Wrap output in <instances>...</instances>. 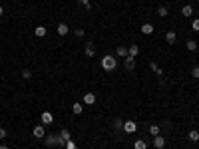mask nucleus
Returning <instances> with one entry per match:
<instances>
[{"label":"nucleus","mask_w":199,"mask_h":149,"mask_svg":"<svg viewBox=\"0 0 199 149\" xmlns=\"http://www.w3.org/2000/svg\"><path fill=\"white\" fill-rule=\"evenodd\" d=\"M181 14H183L185 18H189V16L193 14V6H191V4H185V6L181 8Z\"/></svg>","instance_id":"obj_9"},{"label":"nucleus","mask_w":199,"mask_h":149,"mask_svg":"<svg viewBox=\"0 0 199 149\" xmlns=\"http://www.w3.org/2000/svg\"><path fill=\"white\" fill-rule=\"evenodd\" d=\"M165 42H167V44H175V42H177V34L175 32H167L165 34Z\"/></svg>","instance_id":"obj_11"},{"label":"nucleus","mask_w":199,"mask_h":149,"mask_svg":"<svg viewBox=\"0 0 199 149\" xmlns=\"http://www.w3.org/2000/svg\"><path fill=\"white\" fill-rule=\"evenodd\" d=\"M60 139H62V141H70V139H72V135H70V131H68V129H62L60 131Z\"/></svg>","instance_id":"obj_16"},{"label":"nucleus","mask_w":199,"mask_h":149,"mask_svg":"<svg viewBox=\"0 0 199 149\" xmlns=\"http://www.w3.org/2000/svg\"><path fill=\"white\" fill-rule=\"evenodd\" d=\"M155 14H157V16H161V18H165V16L169 14V12H167V8H165V6H159V8H157V12H155Z\"/></svg>","instance_id":"obj_19"},{"label":"nucleus","mask_w":199,"mask_h":149,"mask_svg":"<svg viewBox=\"0 0 199 149\" xmlns=\"http://www.w3.org/2000/svg\"><path fill=\"white\" fill-rule=\"evenodd\" d=\"M191 76H193V78H199V66H195L191 70Z\"/></svg>","instance_id":"obj_29"},{"label":"nucleus","mask_w":199,"mask_h":149,"mask_svg":"<svg viewBox=\"0 0 199 149\" xmlns=\"http://www.w3.org/2000/svg\"><path fill=\"white\" fill-rule=\"evenodd\" d=\"M135 149H147V143L143 141V139H137V141H135V145H133Z\"/></svg>","instance_id":"obj_22"},{"label":"nucleus","mask_w":199,"mask_h":149,"mask_svg":"<svg viewBox=\"0 0 199 149\" xmlns=\"http://www.w3.org/2000/svg\"><path fill=\"white\" fill-rule=\"evenodd\" d=\"M44 143L48 147H52V145H66V143L60 139V135H48V137L44 139Z\"/></svg>","instance_id":"obj_2"},{"label":"nucleus","mask_w":199,"mask_h":149,"mask_svg":"<svg viewBox=\"0 0 199 149\" xmlns=\"http://www.w3.org/2000/svg\"><path fill=\"white\" fill-rule=\"evenodd\" d=\"M84 104H86V105H92V104H96V93H94V92H88V93H84Z\"/></svg>","instance_id":"obj_5"},{"label":"nucleus","mask_w":199,"mask_h":149,"mask_svg":"<svg viewBox=\"0 0 199 149\" xmlns=\"http://www.w3.org/2000/svg\"><path fill=\"white\" fill-rule=\"evenodd\" d=\"M191 28L195 30V32H199V18H195V20L191 22Z\"/></svg>","instance_id":"obj_28"},{"label":"nucleus","mask_w":199,"mask_h":149,"mask_svg":"<svg viewBox=\"0 0 199 149\" xmlns=\"http://www.w3.org/2000/svg\"><path fill=\"white\" fill-rule=\"evenodd\" d=\"M72 112H74L76 116H80V113L84 112V104H80V101H76V104L72 105Z\"/></svg>","instance_id":"obj_12"},{"label":"nucleus","mask_w":199,"mask_h":149,"mask_svg":"<svg viewBox=\"0 0 199 149\" xmlns=\"http://www.w3.org/2000/svg\"><path fill=\"white\" fill-rule=\"evenodd\" d=\"M78 2H80V4H82V6H84V8H90V0H78Z\"/></svg>","instance_id":"obj_31"},{"label":"nucleus","mask_w":199,"mask_h":149,"mask_svg":"<svg viewBox=\"0 0 199 149\" xmlns=\"http://www.w3.org/2000/svg\"><path fill=\"white\" fill-rule=\"evenodd\" d=\"M2 14H4V8H2V6H0V16H2Z\"/></svg>","instance_id":"obj_33"},{"label":"nucleus","mask_w":199,"mask_h":149,"mask_svg":"<svg viewBox=\"0 0 199 149\" xmlns=\"http://www.w3.org/2000/svg\"><path fill=\"white\" fill-rule=\"evenodd\" d=\"M187 50H189V52H195V50H197V42L195 40H189L187 42Z\"/></svg>","instance_id":"obj_23"},{"label":"nucleus","mask_w":199,"mask_h":149,"mask_svg":"<svg viewBox=\"0 0 199 149\" xmlns=\"http://www.w3.org/2000/svg\"><path fill=\"white\" fill-rule=\"evenodd\" d=\"M149 133L153 135V137H157V135H159V125H155V123H153V125H149Z\"/></svg>","instance_id":"obj_20"},{"label":"nucleus","mask_w":199,"mask_h":149,"mask_svg":"<svg viewBox=\"0 0 199 149\" xmlns=\"http://www.w3.org/2000/svg\"><path fill=\"white\" fill-rule=\"evenodd\" d=\"M113 127H116V129H124V121H121L120 117H116L113 119Z\"/></svg>","instance_id":"obj_25"},{"label":"nucleus","mask_w":199,"mask_h":149,"mask_svg":"<svg viewBox=\"0 0 199 149\" xmlns=\"http://www.w3.org/2000/svg\"><path fill=\"white\" fill-rule=\"evenodd\" d=\"M6 129H4V127H0V139H4V137H6Z\"/></svg>","instance_id":"obj_32"},{"label":"nucleus","mask_w":199,"mask_h":149,"mask_svg":"<svg viewBox=\"0 0 199 149\" xmlns=\"http://www.w3.org/2000/svg\"><path fill=\"white\" fill-rule=\"evenodd\" d=\"M117 56L120 58H128V48H125V46H120V48H117Z\"/></svg>","instance_id":"obj_18"},{"label":"nucleus","mask_w":199,"mask_h":149,"mask_svg":"<svg viewBox=\"0 0 199 149\" xmlns=\"http://www.w3.org/2000/svg\"><path fill=\"white\" fill-rule=\"evenodd\" d=\"M149 68H151V70H153L155 74L159 76V78H163V70H161V68H159V66H157V64H155V62H151V64H149Z\"/></svg>","instance_id":"obj_15"},{"label":"nucleus","mask_w":199,"mask_h":149,"mask_svg":"<svg viewBox=\"0 0 199 149\" xmlns=\"http://www.w3.org/2000/svg\"><path fill=\"white\" fill-rule=\"evenodd\" d=\"M153 145L157 149H163V147H165V139H163L161 135H157V137H153Z\"/></svg>","instance_id":"obj_7"},{"label":"nucleus","mask_w":199,"mask_h":149,"mask_svg":"<svg viewBox=\"0 0 199 149\" xmlns=\"http://www.w3.org/2000/svg\"><path fill=\"white\" fill-rule=\"evenodd\" d=\"M189 139H191V141H199V131L197 129H191V131H189Z\"/></svg>","instance_id":"obj_21"},{"label":"nucleus","mask_w":199,"mask_h":149,"mask_svg":"<svg viewBox=\"0 0 199 149\" xmlns=\"http://www.w3.org/2000/svg\"><path fill=\"white\" fill-rule=\"evenodd\" d=\"M197 117H199V113H197Z\"/></svg>","instance_id":"obj_35"},{"label":"nucleus","mask_w":199,"mask_h":149,"mask_svg":"<svg viewBox=\"0 0 199 149\" xmlns=\"http://www.w3.org/2000/svg\"><path fill=\"white\" fill-rule=\"evenodd\" d=\"M68 30H70V28H68V24H64V22L58 24V34H60V36H66Z\"/></svg>","instance_id":"obj_14"},{"label":"nucleus","mask_w":199,"mask_h":149,"mask_svg":"<svg viewBox=\"0 0 199 149\" xmlns=\"http://www.w3.org/2000/svg\"><path fill=\"white\" fill-rule=\"evenodd\" d=\"M153 30H155V28L151 26L149 22H147V24H143V26H141V32L145 34V36H149V34H153Z\"/></svg>","instance_id":"obj_13"},{"label":"nucleus","mask_w":199,"mask_h":149,"mask_svg":"<svg viewBox=\"0 0 199 149\" xmlns=\"http://www.w3.org/2000/svg\"><path fill=\"white\" fill-rule=\"evenodd\" d=\"M34 34H36V38H44L46 36V28L44 26H38L36 30H34Z\"/></svg>","instance_id":"obj_17"},{"label":"nucleus","mask_w":199,"mask_h":149,"mask_svg":"<svg viewBox=\"0 0 199 149\" xmlns=\"http://www.w3.org/2000/svg\"><path fill=\"white\" fill-rule=\"evenodd\" d=\"M22 78H24V80H30V78H32V72H30V70H22Z\"/></svg>","instance_id":"obj_26"},{"label":"nucleus","mask_w":199,"mask_h":149,"mask_svg":"<svg viewBox=\"0 0 199 149\" xmlns=\"http://www.w3.org/2000/svg\"><path fill=\"white\" fill-rule=\"evenodd\" d=\"M76 36H78V38H84V28H76Z\"/></svg>","instance_id":"obj_30"},{"label":"nucleus","mask_w":199,"mask_h":149,"mask_svg":"<svg viewBox=\"0 0 199 149\" xmlns=\"http://www.w3.org/2000/svg\"><path fill=\"white\" fill-rule=\"evenodd\" d=\"M135 129H137V123L135 121H124V131L125 133H135Z\"/></svg>","instance_id":"obj_4"},{"label":"nucleus","mask_w":199,"mask_h":149,"mask_svg":"<svg viewBox=\"0 0 199 149\" xmlns=\"http://www.w3.org/2000/svg\"><path fill=\"white\" fill-rule=\"evenodd\" d=\"M94 54H96V50H94V44H88V46H86V56H90V58H92Z\"/></svg>","instance_id":"obj_24"},{"label":"nucleus","mask_w":199,"mask_h":149,"mask_svg":"<svg viewBox=\"0 0 199 149\" xmlns=\"http://www.w3.org/2000/svg\"><path fill=\"white\" fill-rule=\"evenodd\" d=\"M66 149H78V147H76V143L74 141H72V139H70V141H66V145H64Z\"/></svg>","instance_id":"obj_27"},{"label":"nucleus","mask_w":199,"mask_h":149,"mask_svg":"<svg viewBox=\"0 0 199 149\" xmlns=\"http://www.w3.org/2000/svg\"><path fill=\"white\" fill-rule=\"evenodd\" d=\"M32 135H34V137H38V139H40V137H44V135H46V131H44V125H34V129H32Z\"/></svg>","instance_id":"obj_6"},{"label":"nucleus","mask_w":199,"mask_h":149,"mask_svg":"<svg viewBox=\"0 0 199 149\" xmlns=\"http://www.w3.org/2000/svg\"><path fill=\"white\" fill-rule=\"evenodd\" d=\"M40 121H42V125H50V123H54V116L50 112H44L40 116Z\"/></svg>","instance_id":"obj_3"},{"label":"nucleus","mask_w":199,"mask_h":149,"mask_svg":"<svg viewBox=\"0 0 199 149\" xmlns=\"http://www.w3.org/2000/svg\"><path fill=\"white\" fill-rule=\"evenodd\" d=\"M116 66H117L116 56H104V58H101V68H104L105 72H113V70H116Z\"/></svg>","instance_id":"obj_1"},{"label":"nucleus","mask_w":199,"mask_h":149,"mask_svg":"<svg viewBox=\"0 0 199 149\" xmlns=\"http://www.w3.org/2000/svg\"><path fill=\"white\" fill-rule=\"evenodd\" d=\"M124 66H125V70H133V68H135V58L128 56V58H125V62H124Z\"/></svg>","instance_id":"obj_8"},{"label":"nucleus","mask_w":199,"mask_h":149,"mask_svg":"<svg viewBox=\"0 0 199 149\" xmlns=\"http://www.w3.org/2000/svg\"><path fill=\"white\" fill-rule=\"evenodd\" d=\"M137 54H139V46H137V44H132V46H129V48H128V56L135 58V56H137Z\"/></svg>","instance_id":"obj_10"},{"label":"nucleus","mask_w":199,"mask_h":149,"mask_svg":"<svg viewBox=\"0 0 199 149\" xmlns=\"http://www.w3.org/2000/svg\"><path fill=\"white\" fill-rule=\"evenodd\" d=\"M0 149H8V147H6V145H4V143H2V145H0Z\"/></svg>","instance_id":"obj_34"}]
</instances>
